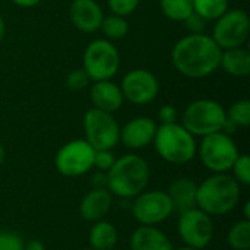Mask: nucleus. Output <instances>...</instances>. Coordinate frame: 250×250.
Wrapping results in <instances>:
<instances>
[{
	"mask_svg": "<svg viewBox=\"0 0 250 250\" xmlns=\"http://www.w3.org/2000/svg\"><path fill=\"white\" fill-rule=\"evenodd\" d=\"M221 51L211 35L188 34L174 44L171 63L185 78L204 79L220 67Z\"/></svg>",
	"mask_w": 250,
	"mask_h": 250,
	"instance_id": "nucleus-1",
	"label": "nucleus"
},
{
	"mask_svg": "<svg viewBox=\"0 0 250 250\" xmlns=\"http://www.w3.org/2000/svg\"><path fill=\"white\" fill-rule=\"evenodd\" d=\"M242 199V186L229 173H212L198 185L196 208L209 217L230 214Z\"/></svg>",
	"mask_w": 250,
	"mask_h": 250,
	"instance_id": "nucleus-2",
	"label": "nucleus"
},
{
	"mask_svg": "<svg viewBox=\"0 0 250 250\" xmlns=\"http://www.w3.org/2000/svg\"><path fill=\"white\" fill-rule=\"evenodd\" d=\"M149 179L148 161L132 152L116 158V163L107 171V189L114 198L132 201L148 188Z\"/></svg>",
	"mask_w": 250,
	"mask_h": 250,
	"instance_id": "nucleus-3",
	"label": "nucleus"
},
{
	"mask_svg": "<svg viewBox=\"0 0 250 250\" xmlns=\"http://www.w3.org/2000/svg\"><path fill=\"white\" fill-rule=\"evenodd\" d=\"M152 144L157 154L166 163L174 166L190 163L198 152L196 138L177 122L170 125H158Z\"/></svg>",
	"mask_w": 250,
	"mask_h": 250,
	"instance_id": "nucleus-4",
	"label": "nucleus"
},
{
	"mask_svg": "<svg viewBox=\"0 0 250 250\" xmlns=\"http://www.w3.org/2000/svg\"><path fill=\"white\" fill-rule=\"evenodd\" d=\"M226 122V108L218 101L209 98H201L190 103L182 114V126L195 138L221 132Z\"/></svg>",
	"mask_w": 250,
	"mask_h": 250,
	"instance_id": "nucleus-5",
	"label": "nucleus"
},
{
	"mask_svg": "<svg viewBox=\"0 0 250 250\" xmlns=\"http://www.w3.org/2000/svg\"><path fill=\"white\" fill-rule=\"evenodd\" d=\"M82 69L91 82L113 79L120 69V53L113 41L105 38L91 41L83 51Z\"/></svg>",
	"mask_w": 250,
	"mask_h": 250,
	"instance_id": "nucleus-6",
	"label": "nucleus"
},
{
	"mask_svg": "<svg viewBox=\"0 0 250 250\" xmlns=\"http://www.w3.org/2000/svg\"><path fill=\"white\" fill-rule=\"evenodd\" d=\"M196 154L211 173H229L240 152L231 135L221 130L204 136Z\"/></svg>",
	"mask_w": 250,
	"mask_h": 250,
	"instance_id": "nucleus-7",
	"label": "nucleus"
},
{
	"mask_svg": "<svg viewBox=\"0 0 250 250\" xmlns=\"http://www.w3.org/2000/svg\"><path fill=\"white\" fill-rule=\"evenodd\" d=\"M82 127L85 141L95 151H113L120 142V126L113 117V113H107L92 107L83 114Z\"/></svg>",
	"mask_w": 250,
	"mask_h": 250,
	"instance_id": "nucleus-8",
	"label": "nucleus"
},
{
	"mask_svg": "<svg viewBox=\"0 0 250 250\" xmlns=\"http://www.w3.org/2000/svg\"><path fill=\"white\" fill-rule=\"evenodd\" d=\"M95 149L85 139H73L59 148L54 167L64 177H81L94 168Z\"/></svg>",
	"mask_w": 250,
	"mask_h": 250,
	"instance_id": "nucleus-9",
	"label": "nucleus"
},
{
	"mask_svg": "<svg viewBox=\"0 0 250 250\" xmlns=\"http://www.w3.org/2000/svg\"><path fill=\"white\" fill-rule=\"evenodd\" d=\"M132 215L139 226H155L163 224L171 217L173 205L167 195V190L154 189L144 190L132 199Z\"/></svg>",
	"mask_w": 250,
	"mask_h": 250,
	"instance_id": "nucleus-10",
	"label": "nucleus"
},
{
	"mask_svg": "<svg viewBox=\"0 0 250 250\" xmlns=\"http://www.w3.org/2000/svg\"><path fill=\"white\" fill-rule=\"evenodd\" d=\"M250 34L249 15L243 9H229L218 19L212 28V40L221 50L243 47Z\"/></svg>",
	"mask_w": 250,
	"mask_h": 250,
	"instance_id": "nucleus-11",
	"label": "nucleus"
},
{
	"mask_svg": "<svg viewBox=\"0 0 250 250\" xmlns=\"http://www.w3.org/2000/svg\"><path fill=\"white\" fill-rule=\"evenodd\" d=\"M177 234L183 245L204 250L211 245L215 234L214 218L199 208L185 211L179 214Z\"/></svg>",
	"mask_w": 250,
	"mask_h": 250,
	"instance_id": "nucleus-12",
	"label": "nucleus"
},
{
	"mask_svg": "<svg viewBox=\"0 0 250 250\" xmlns=\"http://www.w3.org/2000/svg\"><path fill=\"white\" fill-rule=\"evenodd\" d=\"M123 98L133 105H146L152 103L160 92L158 78L148 69L129 70L120 85Z\"/></svg>",
	"mask_w": 250,
	"mask_h": 250,
	"instance_id": "nucleus-13",
	"label": "nucleus"
},
{
	"mask_svg": "<svg viewBox=\"0 0 250 250\" xmlns=\"http://www.w3.org/2000/svg\"><path fill=\"white\" fill-rule=\"evenodd\" d=\"M157 127V122L151 117H135L120 127V142L126 149L130 151L144 149L154 142Z\"/></svg>",
	"mask_w": 250,
	"mask_h": 250,
	"instance_id": "nucleus-14",
	"label": "nucleus"
},
{
	"mask_svg": "<svg viewBox=\"0 0 250 250\" xmlns=\"http://www.w3.org/2000/svg\"><path fill=\"white\" fill-rule=\"evenodd\" d=\"M72 25L85 34L97 32L104 19V12L97 0H72L69 6Z\"/></svg>",
	"mask_w": 250,
	"mask_h": 250,
	"instance_id": "nucleus-15",
	"label": "nucleus"
},
{
	"mask_svg": "<svg viewBox=\"0 0 250 250\" xmlns=\"http://www.w3.org/2000/svg\"><path fill=\"white\" fill-rule=\"evenodd\" d=\"M114 196L107 188H92L79 204V215L86 223L105 220L113 208Z\"/></svg>",
	"mask_w": 250,
	"mask_h": 250,
	"instance_id": "nucleus-16",
	"label": "nucleus"
},
{
	"mask_svg": "<svg viewBox=\"0 0 250 250\" xmlns=\"http://www.w3.org/2000/svg\"><path fill=\"white\" fill-rule=\"evenodd\" d=\"M89 98L94 108L107 113H114L120 110L125 103L120 85H117L111 79L92 82V86L89 89Z\"/></svg>",
	"mask_w": 250,
	"mask_h": 250,
	"instance_id": "nucleus-17",
	"label": "nucleus"
},
{
	"mask_svg": "<svg viewBox=\"0 0 250 250\" xmlns=\"http://www.w3.org/2000/svg\"><path fill=\"white\" fill-rule=\"evenodd\" d=\"M130 250H173L170 237L155 226H139L129 239Z\"/></svg>",
	"mask_w": 250,
	"mask_h": 250,
	"instance_id": "nucleus-18",
	"label": "nucleus"
},
{
	"mask_svg": "<svg viewBox=\"0 0 250 250\" xmlns=\"http://www.w3.org/2000/svg\"><path fill=\"white\" fill-rule=\"evenodd\" d=\"M196 190L198 183L189 177H179L168 186L167 195L171 201L173 211L182 214L192 208H196Z\"/></svg>",
	"mask_w": 250,
	"mask_h": 250,
	"instance_id": "nucleus-19",
	"label": "nucleus"
},
{
	"mask_svg": "<svg viewBox=\"0 0 250 250\" xmlns=\"http://www.w3.org/2000/svg\"><path fill=\"white\" fill-rule=\"evenodd\" d=\"M220 67L233 78H245L250 73V53L243 47L223 50Z\"/></svg>",
	"mask_w": 250,
	"mask_h": 250,
	"instance_id": "nucleus-20",
	"label": "nucleus"
},
{
	"mask_svg": "<svg viewBox=\"0 0 250 250\" xmlns=\"http://www.w3.org/2000/svg\"><path fill=\"white\" fill-rule=\"evenodd\" d=\"M117 239H119V233L116 226L107 220L92 223L88 233L89 249L92 250L114 249L117 245Z\"/></svg>",
	"mask_w": 250,
	"mask_h": 250,
	"instance_id": "nucleus-21",
	"label": "nucleus"
},
{
	"mask_svg": "<svg viewBox=\"0 0 250 250\" xmlns=\"http://www.w3.org/2000/svg\"><path fill=\"white\" fill-rule=\"evenodd\" d=\"M227 245L231 250H250V220L243 218L230 227Z\"/></svg>",
	"mask_w": 250,
	"mask_h": 250,
	"instance_id": "nucleus-22",
	"label": "nucleus"
},
{
	"mask_svg": "<svg viewBox=\"0 0 250 250\" xmlns=\"http://www.w3.org/2000/svg\"><path fill=\"white\" fill-rule=\"evenodd\" d=\"M101 32L104 34L105 40L110 41H116V40H122L129 34V22L125 16H119L111 13L110 16H104L101 26H100Z\"/></svg>",
	"mask_w": 250,
	"mask_h": 250,
	"instance_id": "nucleus-23",
	"label": "nucleus"
},
{
	"mask_svg": "<svg viewBox=\"0 0 250 250\" xmlns=\"http://www.w3.org/2000/svg\"><path fill=\"white\" fill-rule=\"evenodd\" d=\"M163 15L173 22H183L193 12V0H160Z\"/></svg>",
	"mask_w": 250,
	"mask_h": 250,
	"instance_id": "nucleus-24",
	"label": "nucleus"
},
{
	"mask_svg": "<svg viewBox=\"0 0 250 250\" xmlns=\"http://www.w3.org/2000/svg\"><path fill=\"white\" fill-rule=\"evenodd\" d=\"M229 10V0H193V12L207 22L218 19Z\"/></svg>",
	"mask_w": 250,
	"mask_h": 250,
	"instance_id": "nucleus-25",
	"label": "nucleus"
},
{
	"mask_svg": "<svg viewBox=\"0 0 250 250\" xmlns=\"http://www.w3.org/2000/svg\"><path fill=\"white\" fill-rule=\"evenodd\" d=\"M226 114H227V120L237 129L248 127L250 125V101L249 100H239V101L233 103L230 105L229 111H226Z\"/></svg>",
	"mask_w": 250,
	"mask_h": 250,
	"instance_id": "nucleus-26",
	"label": "nucleus"
},
{
	"mask_svg": "<svg viewBox=\"0 0 250 250\" xmlns=\"http://www.w3.org/2000/svg\"><path fill=\"white\" fill-rule=\"evenodd\" d=\"M231 176L240 186H250V157L248 154H239L234 164L230 168Z\"/></svg>",
	"mask_w": 250,
	"mask_h": 250,
	"instance_id": "nucleus-27",
	"label": "nucleus"
},
{
	"mask_svg": "<svg viewBox=\"0 0 250 250\" xmlns=\"http://www.w3.org/2000/svg\"><path fill=\"white\" fill-rule=\"evenodd\" d=\"M91 79L88 78V75L85 73L83 69H75L70 70L66 76V86L67 89H70L72 92H79L82 89H85L89 85Z\"/></svg>",
	"mask_w": 250,
	"mask_h": 250,
	"instance_id": "nucleus-28",
	"label": "nucleus"
},
{
	"mask_svg": "<svg viewBox=\"0 0 250 250\" xmlns=\"http://www.w3.org/2000/svg\"><path fill=\"white\" fill-rule=\"evenodd\" d=\"M141 0H107V4L111 10V13L119 16H129L133 12H136Z\"/></svg>",
	"mask_w": 250,
	"mask_h": 250,
	"instance_id": "nucleus-29",
	"label": "nucleus"
},
{
	"mask_svg": "<svg viewBox=\"0 0 250 250\" xmlns=\"http://www.w3.org/2000/svg\"><path fill=\"white\" fill-rule=\"evenodd\" d=\"M116 163V155L111 149H100L94 154V168L107 173Z\"/></svg>",
	"mask_w": 250,
	"mask_h": 250,
	"instance_id": "nucleus-30",
	"label": "nucleus"
},
{
	"mask_svg": "<svg viewBox=\"0 0 250 250\" xmlns=\"http://www.w3.org/2000/svg\"><path fill=\"white\" fill-rule=\"evenodd\" d=\"M23 239L12 231L0 233V250H23Z\"/></svg>",
	"mask_w": 250,
	"mask_h": 250,
	"instance_id": "nucleus-31",
	"label": "nucleus"
},
{
	"mask_svg": "<svg viewBox=\"0 0 250 250\" xmlns=\"http://www.w3.org/2000/svg\"><path fill=\"white\" fill-rule=\"evenodd\" d=\"M183 22L189 34H202L207 26V21L195 12H192Z\"/></svg>",
	"mask_w": 250,
	"mask_h": 250,
	"instance_id": "nucleus-32",
	"label": "nucleus"
},
{
	"mask_svg": "<svg viewBox=\"0 0 250 250\" xmlns=\"http://www.w3.org/2000/svg\"><path fill=\"white\" fill-rule=\"evenodd\" d=\"M177 108L173 104H164L160 110H158V122L160 125H170V123H176L177 122Z\"/></svg>",
	"mask_w": 250,
	"mask_h": 250,
	"instance_id": "nucleus-33",
	"label": "nucleus"
},
{
	"mask_svg": "<svg viewBox=\"0 0 250 250\" xmlns=\"http://www.w3.org/2000/svg\"><path fill=\"white\" fill-rule=\"evenodd\" d=\"M92 188H107V173L104 171H95L91 177Z\"/></svg>",
	"mask_w": 250,
	"mask_h": 250,
	"instance_id": "nucleus-34",
	"label": "nucleus"
},
{
	"mask_svg": "<svg viewBox=\"0 0 250 250\" xmlns=\"http://www.w3.org/2000/svg\"><path fill=\"white\" fill-rule=\"evenodd\" d=\"M23 250H45V246L41 240L38 239H32L29 242H26L23 245Z\"/></svg>",
	"mask_w": 250,
	"mask_h": 250,
	"instance_id": "nucleus-35",
	"label": "nucleus"
},
{
	"mask_svg": "<svg viewBox=\"0 0 250 250\" xmlns=\"http://www.w3.org/2000/svg\"><path fill=\"white\" fill-rule=\"evenodd\" d=\"M13 4L23 7V9H29V7H35L37 4L41 3V0H10Z\"/></svg>",
	"mask_w": 250,
	"mask_h": 250,
	"instance_id": "nucleus-36",
	"label": "nucleus"
},
{
	"mask_svg": "<svg viewBox=\"0 0 250 250\" xmlns=\"http://www.w3.org/2000/svg\"><path fill=\"white\" fill-rule=\"evenodd\" d=\"M4 35H6V23H4V19L0 13V42L4 40Z\"/></svg>",
	"mask_w": 250,
	"mask_h": 250,
	"instance_id": "nucleus-37",
	"label": "nucleus"
},
{
	"mask_svg": "<svg viewBox=\"0 0 250 250\" xmlns=\"http://www.w3.org/2000/svg\"><path fill=\"white\" fill-rule=\"evenodd\" d=\"M243 217L245 220H250V201L245 204V211H243Z\"/></svg>",
	"mask_w": 250,
	"mask_h": 250,
	"instance_id": "nucleus-38",
	"label": "nucleus"
},
{
	"mask_svg": "<svg viewBox=\"0 0 250 250\" xmlns=\"http://www.w3.org/2000/svg\"><path fill=\"white\" fill-rule=\"evenodd\" d=\"M4 158H6V151H4L3 144L0 142V167H1V164L4 163Z\"/></svg>",
	"mask_w": 250,
	"mask_h": 250,
	"instance_id": "nucleus-39",
	"label": "nucleus"
},
{
	"mask_svg": "<svg viewBox=\"0 0 250 250\" xmlns=\"http://www.w3.org/2000/svg\"><path fill=\"white\" fill-rule=\"evenodd\" d=\"M173 250H202V249H196V248H190V246L183 245L182 248H177V249H173Z\"/></svg>",
	"mask_w": 250,
	"mask_h": 250,
	"instance_id": "nucleus-40",
	"label": "nucleus"
},
{
	"mask_svg": "<svg viewBox=\"0 0 250 250\" xmlns=\"http://www.w3.org/2000/svg\"><path fill=\"white\" fill-rule=\"evenodd\" d=\"M82 250H92V249H82Z\"/></svg>",
	"mask_w": 250,
	"mask_h": 250,
	"instance_id": "nucleus-41",
	"label": "nucleus"
},
{
	"mask_svg": "<svg viewBox=\"0 0 250 250\" xmlns=\"http://www.w3.org/2000/svg\"><path fill=\"white\" fill-rule=\"evenodd\" d=\"M110 250H117V249H116V248H114V249H110Z\"/></svg>",
	"mask_w": 250,
	"mask_h": 250,
	"instance_id": "nucleus-42",
	"label": "nucleus"
}]
</instances>
